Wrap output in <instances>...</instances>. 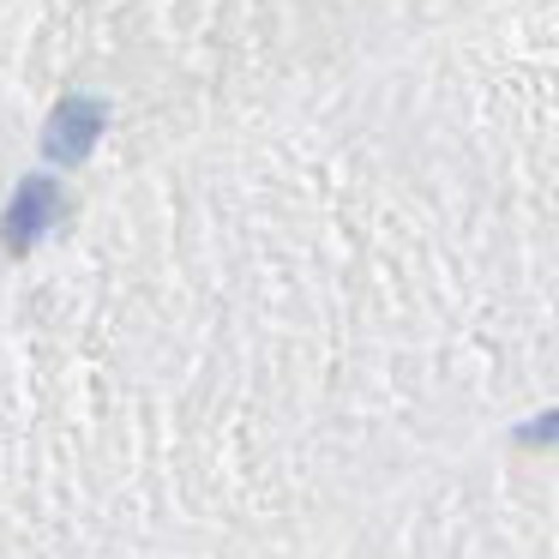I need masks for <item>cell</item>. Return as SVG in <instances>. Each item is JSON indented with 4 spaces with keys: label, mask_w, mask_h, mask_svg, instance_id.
I'll use <instances>...</instances> for the list:
<instances>
[{
    "label": "cell",
    "mask_w": 559,
    "mask_h": 559,
    "mask_svg": "<svg viewBox=\"0 0 559 559\" xmlns=\"http://www.w3.org/2000/svg\"><path fill=\"white\" fill-rule=\"evenodd\" d=\"M518 445H559V409H547L530 427H518Z\"/></svg>",
    "instance_id": "3957f363"
},
{
    "label": "cell",
    "mask_w": 559,
    "mask_h": 559,
    "mask_svg": "<svg viewBox=\"0 0 559 559\" xmlns=\"http://www.w3.org/2000/svg\"><path fill=\"white\" fill-rule=\"evenodd\" d=\"M97 133H103V103H91V97H61V103H55V115L43 121V157L61 163V169H73V163L91 157Z\"/></svg>",
    "instance_id": "7a4b0ae2"
},
{
    "label": "cell",
    "mask_w": 559,
    "mask_h": 559,
    "mask_svg": "<svg viewBox=\"0 0 559 559\" xmlns=\"http://www.w3.org/2000/svg\"><path fill=\"white\" fill-rule=\"evenodd\" d=\"M55 217H61V187H55V175H25L13 205H7V217H0V247L13 259H25Z\"/></svg>",
    "instance_id": "6da1fadb"
}]
</instances>
